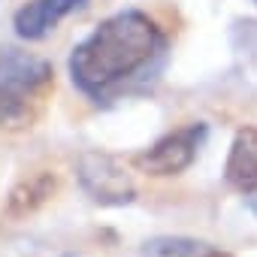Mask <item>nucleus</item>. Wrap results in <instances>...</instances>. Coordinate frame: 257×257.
Listing matches in <instances>:
<instances>
[{"label":"nucleus","mask_w":257,"mask_h":257,"mask_svg":"<svg viewBox=\"0 0 257 257\" xmlns=\"http://www.w3.org/2000/svg\"><path fill=\"white\" fill-rule=\"evenodd\" d=\"M167 58V34L140 10H124L100 22L70 55L73 85L106 103L152 79Z\"/></svg>","instance_id":"obj_1"},{"label":"nucleus","mask_w":257,"mask_h":257,"mask_svg":"<svg viewBox=\"0 0 257 257\" xmlns=\"http://www.w3.org/2000/svg\"><path fill=\"white\" fill-rule=\"evenodd\" d=\"M55 88L46 58L0 46V131H28L43 115Z\"/></svg>","instance_id":"obj_2"},{"label":"nucleus","mask_w":257,"mask_h":257,"mask_svg":"<svg viewBox=\"0 0 257 257\" xmlns=\"http://www.w3.org/2000/svg\"><path fill=\"white\" fill-rule=\"evenodd\" d=\"M203 143H206V124L197 121V124L179 127V131L167 134L164 140H158L152 149L140 152L134 164L146 176H179L197 161Z\"/></svg>","instance_id":"obj_3"},{"label":"nucleus","mask_w":257,"mask_h":257,"mask_svg":"<svg viewBox=\"0 0 257 257\" xmlns=\"http://www.w3.org/2000/svg\"><path fill=\"white\" fill-rule=\"evenodd\" d=\"M79 182L85 194L100 206H127L137 197V185L112 155L85 152L79 158Z\"/></svg>","instance_id":"obj_4"},{"label":"nucleus","mask_w":257,"mask_h":257,"mask_svg":"<svg viewBox=\"0 0 257 257\" xmlns=\"http://www.w3.org/2000/svg\"><path fill=\"white\" fill-rule=\"evenodd\" d=\"M88 0H31L16 13V34L22 40H43L49 37L67 16L85 10Z\"/></svg>","instance_id":"obj_5"},{"label":"nucleus","mask_w":257,"mask_h":257,"mask_svg":"<svg viewBox=\"0 0 257 257\" xmlns=\"http://www.w3.org/2000/svg\"><path fill=\"white\" fill-rule=\"evenodd\" d=\"M224 176L239 194L245 197L257 194V127H242L236 134L227 155Z\"/></svg>","instance_id":"obj_6"},{"label":"nucleus","mask_w":257,"mask_h":257,"mask_svg":"<svg viewBox=\"0 0 257 257\" xmlns=\"http://www.w3.org/2000/svg\"><path fill=\"white\" fill-rule=\"evenodd\" d=\"M55 185H58V179H55L52 173H37V176H31V179H22V182L13 188L10 200H7V215H10V218H25V215L37 212V209L55 194Z\"/></svg>","instance_id":"obj_7"},{"label":"nucleus","mask_w":257,"mask_h":257,"mask_svg":"<svg viewBox=\"0 0 257 257\" xmlns=\"http://www.w3.org/2000/svg\"><path fill=\"white\" fill-rule=\"evenodd\" d=\"M143 257H230V254L191 236H155L143 245Z\"/></svg>","instance_id":"obj_8"},{"label":"nucleus","mask_w":257,"mask_h":257,"mask_svg":"<svg viewBox=\"0 0 257 257\" xmlns=\"http://www.w3.org/2000/svg\"><path fill=\"white\" fill-rule=\"evenodd\" d=\"M245 203H248V209L257 215V194H251V197H245Z\"/></svg>","instance_id":"obj_9"}]
</instances>
